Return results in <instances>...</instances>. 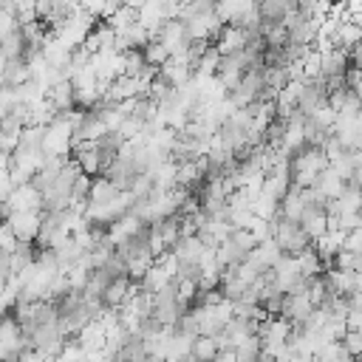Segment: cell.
<instances>
[{
	"label": "cell",
	"mask_w": 362,
	"mask_h": 362,
	"mask_svg": "<svg viewBox=\"0 0 362 362\" xmlns=\"http://www.w3.org/2000/svg\"><path fill=\"white\" fill-rule=\"evenodd\" d=\"M272 238L277 240V246L283 249V255H300L303 249L311 246V238L303 232V226L297 221H286L280 215L272 221Z\"/></svg>",
	"instance_id": "cell-1"
},
{
	"label": "cell",
	"mask_w": 362,
	"mask_h": 362,
	"mask_svg": "<svg viewBox=\"0 0 362 362\" xmlns=\"http://www.w3.org/2000/svg\"><path fill=\"white\" fill-rule=\"evenodd\" d=\"M6 223L11 226V232L17 235V240L23 243H34L40 226H42V209H17L6 215Z\"/></svg>",
	"instance_id": "cell-2"
},
{
	"label": "cell",
	"mask_w": 362,
	"mask_h": 362,
	"mask_svg": "<svg viewBox=\"0 0 362 362\" xmlns=\"http://www.w3.org/2000/svg\"><path fill=\"white\" fill-rule=\"evenodd\" d=\"M156 40H161V45H164L170 54H181V51H187V48L192 45V37H189V31H187V25H184L181 17L164 20V25L158 28Z\"/></svg>",
	"instance_id": "cell-3"
},
{
	"label": "cell",
	"mask_w": 362,
	"mask_h": 362,
	"mask_svg": "<svg viewBox=\"0 0 362 362\" xmlns=\"http://www.w3.org/2000/svg\"><path fill=\"white\" fill-rule=\"evenodd\" d=\"M3 206H6V215L17 212V209H42V195L31 181L28 184H17L8 192V198L3 201Z\"/></svg>",
	"instance_id": "cell-4"
},
{
	"label": "cell",
	"mask_w": 362,
	"mask_h": 362,
	"mask_svg": "<svg viewBox=\"0 0 362 362\" xmlns=\"http://www.w3.org/2000/svg\"><path fill=\"white\" fill-rule=\"evenodd\" d=\"M272 274H274V286H277L283 294H288V291L303 280V274H300V266H297V257H294V255H280V260L272 266Z\"/></svg>",
	"instance_id": "cell-5"
},
{
	"label": "cell",
	"mask_w": 362,
	"mask_h": 362,
	"mask_svg": "<svg viewBox=\"0 0 362 362\" xmlns=\"http://www.w3.org/2000/svg\"><path fill=\"white\" fill-rule=\"evenodd\" d=\"M141 229H144V221H141L136 212H124L122 218H116L113 223H107V240H110V246L116 249L119 243H124L127 238L139 235Z\"/></svg>",
	"instance_id": "cell-6"
},
{
	"label": "cell",
	"mask_w": 362,
	"mask_h": 362,
	"mask_svg": "<svg viewBox=\"0 0 362 362\" xmlns=\"http://www.w3.org/2000/svg\"><path fill=\"white\" fill-rule=\"evenodd\" d=\"M252 42V37L240 28V25H223L221 31H218V37H215V48H218V54L221 57H226V54H235V51H243L246 45Z\"/></svg>",
	"instance_id": "cell-7"
},
{
	"label": "cell",
	"mask_w": 362,
	"mask_h": 362,
	"mask_svg": "<svg viewBox=\"0 0 362 362\" xmlns=\"http://www.w3.org/2000/svg\"><path fill=\"white\" fill-rule=\"evenodd\" d=\"M320 76L322 79H328V76H342L345 71H348V48H342V45H331V48H325V51H320Z\"/></svg>",
	"instance_id": "cell-8"
},
{
	"label": "cell",
	"mask_w": 362,
	"mask_h": 362,
	"mask_svg": "<svg viewBox=\"0 0 362 362\" xmlns=\"http://www.w3.org/2000/svg\"><path fill=\"white\" fill-rule=\"evenodd\" d=\"M314 305H311V300H308V294L305 291H297V294H286L283 297V305H280V317L283 320H288L291 325H300L305 317H308V311H311Z\"/></svg>",
	"instance_id": "cell-9"
},
{
	"label": "cell",
	"mask_w": 362,
	"mask_h": 362,
	"mask_svg": "<svg viewBox=\"0 0 362 362\" xmlns=\"http://www.w3.org/2000/svg\"><path fill=\"white\" fill-rule=\"evenodd\" d=\"M297 223L303 226V232H305V235L311 238V243H314V240H317L320 235H325V229H328V215H325V206H305Z\"/></svg>",
	"instance_id": "cell-10"
},
{
	"label": "cell",
	"mask_w": 362,
	"mask_h": 362,
	"mask_svg": "<svg viewBox=\"0 0 362 362\" xmlns=\"http://www.w3.org/2000/svg\"><path fill=\"white\" fill-rule=\"evenodd\" d=\"M257 0H215V14L221 17V23L223 25H235L252 6H255Z\"/></svg>",
	"instance_id": "cell-11"
},
{
	"label": "cell",
	"mask_w": 362,
	"mask_h": 362,
	"mask_svg": "<svg viewBox=\"0 0 362 362\" xmlns=\"http://www.w3.org/2000/svg\"><path fill=\"white\" fill-rule=\"evenodd\" d=\"M122 189L107 178V175H93L90 178V189H88V204H107V201H113L116 195H119Z\"/></svg>",
	"instance_id": "cell-12"
},
{
	"label": "cell",
	"mask_w": 362,
	"mask_h": 362,
	"mask_svg": "<svg viewBox=\"0 0 362 362\" xmlns=\"http://www.w3.org/2000/svg\"><path fill=\"white\" fill-rule=\"evenodd\" d=\"M345 184H348V181H345V178H342V175H339V173H337V170L328 164V167H325V170L317 175V184H314V187H317V189H320V192H322V195L331 201V198H337V195L345 189Z\"/></svg>",
	"instance_id": "cell-13"
},
{
	"label": "cell",
	"mask_w": 362,
	"mask_h": 362,
	"mask_svg": "<svg viewBox=\"0 0 362 362\" xmlns=\"http://www.w3.org/2000/svg\"><path fill=\"white\" fill-rule=\"evenodd\" d=\"M303 209H305V201H303V195H300V187L291 184L288 192L280 198V218H286V221H300Z\"/></svg>",
	"instance_id": "cell-14"
},
{
	"label": "cell",
	"mask_w": 362,
	"mask_h": 362,
	"mask_svg": "<svg viewBox=\"0 0 362 362\" xmlns=\"http://www.w3.org/2000/svg\"><path fill=\"white\" fill-rule=\"evenodd\" d=\"M325 283H328V291L331 294H342V297H351L354 294V272H342V269H328L325 274Z\"/></svg>",
	"instance_id": "cell-15"
},
{
	"label": "cell",
	"mask_w": 362,
	"mask_h": 362,
	"mask_svg": "<svg viewBox=\"0 0 362 362\" xmlns=\"http://www.w3.org/2000/svg\"><path fill=\"white\" fill-rule=\"evenodd\" d=\"M218 65H221V54H218V48H215V45H206V48L195 57V62H192V74H198V76H215Z\"/></svg>",
	"instance_id": "cell-16"
},
{
	"label": "cell",
	"mask_w": 362,
	"mask_h": 362,
	"mask_svg": "<svg viewBox=\"0 0 362 362\" xmlns=\"http://www.w3.org/2000/svg\"><path fill=\"white\" fill-rule=\"evenodd\" d=\"M249 209H252L257 218H263V221H274V218L280 215V201L272 198V195H266V192H257V195L252 198Z\"/></svg>",
	"instance_id": "cell-17"
},
{
	"label": "cell",
	"mask_w": 362,
	"mask_h": 362,
	"mask_svg": "<svg viewBox=\"0 0 362 362\" xmlns=\"http://www.w3.org/2000/svg\"><path fill=\"white\" fill-rule=\"evenodd\" d=\"M297 257V266H300V274L308 280V277H317V274H322V269H325V263L320 260V255L314 252V246H308V249H303L300 255H294Z\"/></svg>",
	"instance_id": "cell-18"
},
{
	"label": "cell",
	"mask_w": 362,
	"mask_h": 362,
	"mask_svg": "<svg viewBox=\"0 0 362 362\" xmlns=\"http://www.w3.org/2000/svg\"><path fill=\"white\" fill-rule=\"evenodd\" d=\"M215 354H218V342H215V337L198 334V337L192 339V351H189V356H192L195 362H212Z\"/></svg>",
	"instance_id": "cell-19"
},
{
	"label": "cell",
	"mask_w": 362,
	"mask_h": 362,
	"mask_svg": "<svg viewBox=\"0 0 362 362\" xmlns=\"http://www.w3.org/2000/svg\"><path fill=\"white\" fill-rule=\"evenodd\" d=\"M260 337L257 334H249L246 339H240L235 345V362H260Z\"/></svg>",
	"instance_id": "cell-20"
},
{
	"label": "cell",
	"mask_w": 362,
	"mask_h": 362,
	"mask_svg": "<svg viewBox=\"0 0 362 362\" xmlns=\"http://www.w3.org/2000/svg\"><path fill=\"white\" fill-rule=\"evenodd\" d=\"M141 57H144V62H147V65L161 68V65L170 59V51L161 45V40H156V37H153V40H150V42L141 48Z\"/></svg>",
	"instance_id": "cell-21"
},
{
	"label": "cell",
	"mask_w": 362,
	"mask_h": 362,
	"mask_svg": "<svg viewBox=\"0 0 362 362\" xmlns=\"http://www.w3.org/2000/svg\"><path fill=\"white\" fill-rule=\"evenodd\" d=\"M20 99H17V90L14 88H6V85H0V122L14 110V105H17Z\"/></svg>",
	"instance_id": "cell-22"
},
{
	"label": "cell",
	"mask_w": 362,
	"mask_h": 362,
	"mask_svg": "<svg viewBox=\"0 0 362 362\" xmlns=\"http://www.w3.org/2000/svg\"><path fill=\"white\" fill-rule=\"evenodd\" d=\"M342 348L356 359V356L362 354V331H345V337H342Z\"/></svg>",
	"instance_id": "cell-23"
},
{
	"label": "cell",
	"mask_w": 362,
	"mask_h": 362,
	"mask_svg": "<svg viewBox=\"0 0 362 362\" xmlns=\"http://www.w3.org/2000/svg\"><path fill=\"white\" fill-rule=\"evenodd\" d=\"M20 240H17V235L11 232V226L6 223V221H0V252H14V246H17Z\"/></svg>",
	"instance_id": "cell-24"
},
{
	"label": "cell",
	"mask_w": 362,
	"mask_h": 362,
	"mask_svg": "<svg viewBox=\"0 0 362 362\" xmlns=\"http://www.w3.org/2000/svg\"><path fill=\"white\" fill-rule=\"evenodd\" d=\"M342 249L354 252V255H362V226L345 232V240H342Z\"/></svg>",
	"instance_id": "cell-25"
},
{
	"label": "cell",
	"mask_w": 362,
	"mask_h": 362,
	"mask_svg": "<svg viewBox=\"0 0 362 362\" xmlns=\"http://www.w3.org/2000/svg\"><path fill=\"white\" fill-rule=\"evenodd\" d=\"M345 88H348V90H354L356 96H362V68H356V65H354V68H348V71H345Z\"/></svg>",
	"instance_id": "cell-26"
},
{
	"label": "cell",
	"mask_w": 362,
	"mask_h": 362,
	"mask_svg": "<svg viewBox=\"0 0 362 362\" xmlns=\"http://www.w3.org/2000/svg\"><path fill=\"white\" fill-rule=\"evenodd\" d=\"M345 325H348V331H362V308L348 305V311H345Z\"/></svg>",
	"instance_id": "cell-27"
},
{
	"label": "cell",
	"mask_w": 362,
	"mask_h": 362,
	"mask_svg": "<svg viewBox=\"0 0 362 362\" xmlns=\"http://www.w3.org/2000/svg\"><path fill=\"white\" fill-rule=\"evenodd\" d=\"M212 362H235V348H221Z\"/></svg>",
	"instance_id": "cell-28"
},
{
	"label": "cell",
	"mask_w": 362,
	"mask_h": 362,
	"mask_svg": "<svg viewBox=\"0 0 362 362\" xmlns=\"http://www.w3.org/2000/svg\"><path fill=\"white\" fill-rule=\"evenodd\" d=\"M348 305H354V308H362V291H354V294L348 297Z\"/></svg>",
	"instance_id": "cell-29"
},
{
	"label": "cell",
	"mask_w": 362,
	"mask_h": 362,
	"mask_svg": "<svg viewBox=\"0 0 362 362\" xmlns=\"http://www.w3.org/2000/svg\"><path fill=\"white\" fill-rule=\"evenodd\" d=\"M354 286H356L354 291H362V269H359V272H354Z\"/></svg>",
	"instance_id": "cell-30"
}]
</instances>
